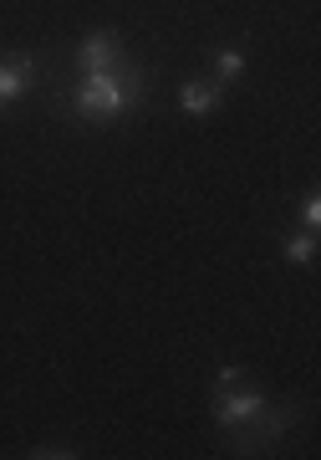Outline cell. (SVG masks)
I'll list each match as a JSON object with an SVG mask.
<instances>
[{
    "label": "cell",
    "mask_w": 321,
    "mask_h": 460,
    "mask_svg": "<svg viewBox=\"0 0 321 460\" xmlns=\"http://www.w3.org/2000/svg\"><path fill=\"white\" fill-rule=\"evenodd\" d=\"M138 98H143V83H138V66L128 62H117L113 72H87L77 83V93H72L82 118H117L128 113Z\"/></svg>",
    "instance_id": "1"
},
{
    "label": "cell",
    "mask_w": 321,
    "mask_h": 460,
    "mask_svg": "<svg viewBox=\"0 0 321 460\" xmlns=\"http://www.w3.org/2000/svg\"><path fill=\"white\" fill-rule=\"evenodd\" d=\"M260 410H265V394L245 389V384H230V389H220V394L209 399L214 425H225V429H250L260 420Z\"/></svg>",
    "instance_id": "2"
},
{
    "label": "cell",
    "mask_w": 321,
    "mask_h": 460,
    "mask_svg": "<svg viewBox=\"0 0 321 460\" xmlns=\"http://www.w3.org/2000/svg\"><path fill=\"white\" fill-rule=\"evenodd\" d=\"M77 62H82V77H87V72H113V66L123 62V51H117V36H113V31H92L87 41H82Z\"/></svg>",
    "instance_id": "3"
},
{
    "label": "cell",
    "mask_w": 321,
    "mask_h": 460,
    "mask_svg": "<svg viewBox=\"0 0 321 460\" xmlns=\"http://www.w3.org/2000/svg\"><path fill=\"white\" fill-rule=\"evenodd\" d=\"M31 83H36V62H31V57H26V51L5 57V62H0V108H5V102H16Z\"/></svg>",
    "instance_id": "4"
},
{
    "label": "cell",
    "mask_w": 321,
    "mask_h": 460,
    "mask_svg": "<svg viewBox=\"0 0 321 460\" xmlns=\"http://www.w3.org/2000/svg\"><path fill=\"white\" fill-rule=\"evenodd\" d=\"M178 102H184V113L194 118H204L220 108V83H184L178 87Z\"/></svg>",
    "instance_id": "5"
},
{
    "label": "cell",
    "mask_w": 321,
    "mask_h": 460,
    "mask_svg": "<svg viewBox=\"0 0 321 460\" xmlns=\"http://www.w3.org/2000/svg\"><path fill=\"white\" fill-rule=\"evenodd\" d=\"M286 261H291V266L317 261V235H311V230H306V235H291V241H286Z\"/></svg>",
    "instance_id": "6"
},
{
    "label": "cell",
    "mask_w": 321,
    "mask_h": 460,
    "mask_svg": "<svg viewBox=\"0 0 321 460\" xmlns=\"http://www.w3.org/2000/svg\"><path fill=\"white\" fill-rule=\"evenodd\" d=\"M245 72V57L240 51H220V66H214V83H230V77H240Z\"/></svg>",
    "instance_id": "7"
},
{
    "label": "cell",
    "mask_w": 321,
    "mask_h": 460,
    "mask_svg": "<svg viewBox=\"0 0 321 460\" xmlns=\"http://www.w3.org/2000/svg\"><path fill=\"white\" fill-rule=\"evenodd\" d=\"M301 220H306V230L321 226V195H317V190H306V195H301Z\"/></svg>",
    "instance_id": "8"
},
{
    "label": "cell",
    "mask_w": 321,
    "mask_h": 460,
    "mask_svg": "<svg viewBox=\"0 0 321 460\" xmlns=\"http://www.w3.org/2000/svg\"><path fill=\"white\" fill-rule=\"evenodd\" d=\"M230 384H240V368H235V363H225V368H220V389H230Z\"/></svg>",
    "instance_id": "9"
}]
</instances>
